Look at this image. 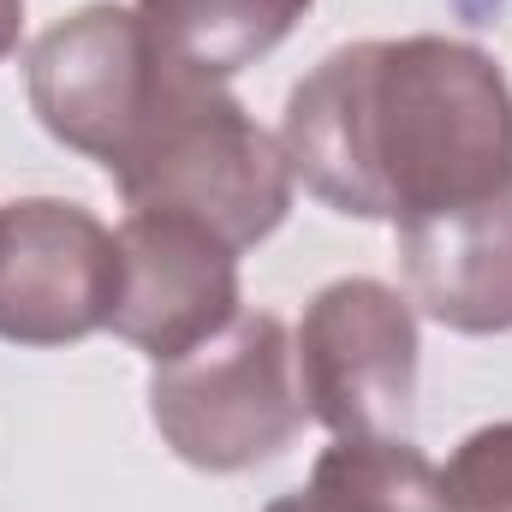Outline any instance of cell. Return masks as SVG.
Returning a JSON list of instances; mask_svg holds the SVG:
<instances>
[{"instance_id": "1", "label": "cell", "mask_w": 512, "mask_h": 512, "mask_svg": "<svg viewBox=\"0 0 512 512\" xmlns=\"http://www.w3.org/2000/svg\"><path fill=\"white\" fill-rule=\"evenodd\" d=\"M292 179L352 221H423L512 185V84L459 36L346 42L286 96Z\"/></svg>"}, {"instance_id": "2", "label": "cell", "mask_w": 512, "mask_h": 512, "mask_svg": "<svg viewBox=\"0 0 512 512\" xmlns=\"http://www.w3.org/2000/svg\"><path fill=\"white\" fill-rule=\"evenodd\" d=\"M126 209H167L233 251H251L292 215V167L274 131L245 114L227 84L161 60V90L143 126L108 167Z\"/></svg>"}, {"instance_id": "3", "label": "cell", "mask_w": 512, "mask_h": 512, "mask_svg": "<svg viewBox=\"0 0 512 512\" xmlns=\"http://www.w3.org/2000/svg\"><path fill=\"white\" fill-rule=\"evenodd\" d=\"M149 417L185 465L215 477L280 459L310 417L292 364V328L268 310H239L197 352L155 364Z\"/></svg>"}, {"instance_id": "4", "label": "cell", "mask_w": 512, "mask_h": 512, "mask_svg": "<svg viewBox=\"0 0 512 512\" xmlns=\"http://www.w3.org/2000/svg\"><path fill=\"white\" fill-rule=\"evenodd\" d=\"M417 310L399 286L346 274L328 280L292 334L304 411L334 441L405 435L417 405Z\"/></svg>"}, {"instance_id": "5", "label": "cell", "mask_w": 512, "mask_h": 512, "mask_svg": "<svg viewBox=\"0 0 512 512\" xmlns=\"http://www.w3.org/2000/svg\"><path fill=\"white\" fill-rule=\"evenodd\" d=\"M24 90L54 143L114 167L161 90V54L131 6L90 0L30 42Z\"/></svg>"}, {"instance_id": "6", "label": "cell", "mask_w": 512, "mask_h": 512, "mask_svg": "<svg viewBox=\"0 0 512 512\" xmlns=\"http://www.w3.org/2000/svg\"><path fill=\"white\" fill-rule=\"evenodd\" d=\"M120 298V239L66 197L0 203V340L78 346Z\"/></svg>"}, {"instance_id": "7", "label": "cell", "mask_w": 512, "mask_h": 512, "mask_svg": "<svg viewBox=\"0 0 512 512\" xmlns=\"http://www.w3.org/2000/svg\"><path fill=\"white\" fill-rule=\"evenodd\" d=\"M120 298L108 328L149 364H173L239 316V251L209 227L131 209L120 221Z\"/></svg>"}, {"instance_id": "8", "label": "cell", "mask_w": 512, "mask_h": 512, "mask_svg": "<svg viewBox=\"0 0 512 512\" xmlns=\"http://www.w3.org/2000/svg\"><path fill=\"white\" fill-rule=\"evenodd\" d=\"M411 310L453 334L512 328V185L393 227Z\"/></svg>"}, {"instance_id": "9", "label": "cell", "mask_w": 512, "mask_h": 512, "mask_svg": "<svg viewBox=\"0 0 512 512\" xmlns=\"http://www.w3.org/2000/svg\"><path fill=\"white\" fill-rule=\"evenodd\" d=\"M131 12L161 60L209 84H227L292 36L310 0H131Z\"/></svg>"}, {"instance_id": "10", "label": "cell", "mask_w": 512, "mask_h": 512, "mask_svg": "<svg viewBox=\"0 0 512 512\" xmlns=\"http://www.w3.org/2000/svg\"><path fill=\"white\" fill-rule=\"evenodd\" d=\"M262 512H441V471L405 435L334 441L304 489Z\"/></svg>"}, {"instance_id": "11", "label": "cell", "mask_w": 512, "mask_h": 512, "mask_svg": "<svg viewBox=\"0 0 512 512\" xmlns=\"http://www.w3.org/2000/svg\"><path fill=\"white\" fill-rule=\"evenodd\" d=\"M441 512H512V423L465 435L441 471Z\"/></svg>"}, {"instance_id": "12", "label": "cell", "mask_w": 512, "mask_h": 512, "mask_svg": "<svg viewBox=\"0 0 512 512\" xmlns=\"http://www.w3.org/2000/svg\"><path fill=\"white\" fill-rule=\"evenodd\" d=\"M18 36H24V0H0V60L18 48Z\"/></svg>"}]
</instances>
